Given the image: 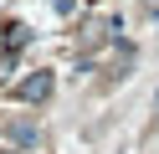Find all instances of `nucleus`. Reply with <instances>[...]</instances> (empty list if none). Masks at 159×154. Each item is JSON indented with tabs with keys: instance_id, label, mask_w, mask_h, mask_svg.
<instances>
[{
	"instance_id": "1",
	"label": "nucleus",
	"mask_w": 159,
	"mask_h": 154,
	"mask_svg": "<svg viewBox=\"0 0 159 154\" xmlns=\"http://www.w3.org/2000/svg\"><path fill=\"white\" fill-rule=\"evenodd\" d=\"M21 98H26V103L52 98V72H36V77H26V82H21Z\"/></svg>"
},
{
	"instance_id": "2",
	"label": "nucleus",
	"mask_w": 159,
	"mask_h": 154,
	"mask_svg": "<svg viewBox=\"0 0 159 154\" xmlns=\"http://www.w3.org/2000/svg\"><path fill=\"white\" fill-rule=\"evenodd\" d=\"M108 31H113V21H93V26H87V31H82V51H93V46H98V41H103V36H108Z\"/></svg>"
},
{
	"instance_id": "3",
	"label": "nucleus",
	"mask_w": 159,
	"mask_h": 154,
	"mask_svg": "<svg viewBox=\"0 0 159 154\" xmlns=\"http://www.w3.org/2000/svg\"><path fill=\"white\" fill-rule=\"evenodd\" d=\"M5 133H11V139H21V144H31V139H36V123H26V118H21V123H11Z\"/></svg>"
},
{
	"instance_id": "4",
	"label": "nucleus",
	"mask_w": 159,
	"mask_h": 154,
	"mask_svg": "<svg viewBox=\"0 0 159 154\" xmlns=\"http://www.w3.org/2000/svg\"><path fill=\"white\" fill-rule=\"evenodd\" d=\"M154 123H159V87H154Z\"/></svg>"
}]
</instances>
